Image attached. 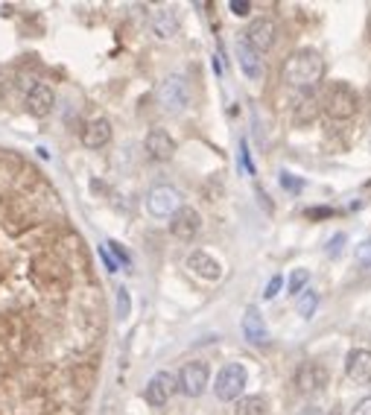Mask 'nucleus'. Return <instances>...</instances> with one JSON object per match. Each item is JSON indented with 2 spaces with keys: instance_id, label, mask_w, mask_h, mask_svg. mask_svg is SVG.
I'll return each mask as SVG.
<instances>
[{
  "instance_id": "obj_30",
  "label": "nucleus",
  "mask_w": 371,
  "mask_h": 415,
  "mask_svg": "<svg viewBox=\"0 0 371 415\" xmlns=\"http://www.w3.org/2000/svg\"><path fill=\"white\" fill-rule=\"evenodd\" d=\"M281 184H284L287 190H301V182H299V179L292 182V179H289V173H281Z\"/></svg>"
},
{
  "instance_id": "obj_32",
  "label": "nucleus",
  "mask_w": 371,
  "mask_h": 415,
  "mask_svg": "<svg viewBox=\"0 0 371 415\" xmlns=\"http://www.w3.org/2000/svg\"><path fill=\"white\" fill-rule=\"evenodd\" d=\"M243 164L249 167V176H255V164H252V155H249V150H245V143H243Z\"/></svg>"
},
{
  "instance_id": "obj_31",
  "label": "nucleus",
  "mask_w": 371,
  "mask_h": 415,
  "mask_svg": "<svg viewBox=\"0 0 371 415\" xmlns=\"http://www.w3.org/2000/svg\"><path fill=\"white\" fill-rule=\"evenodd\" d=\"M100 258H103V263L109 266V272H117V260H114V258H111L106 249H100Z\"/></svg>"
},
{
  "instance_id": "obj_28",
  "label": "nucleus",
  "mask_w": 371,
  "mask_h": 415,
  "mask_svg": "<svg viewBox=\"0 0 371 415\" xmlns=\"http://www.w3.org/2000/svg\"><path fill=\"white\" fill-rule=\"evenodd\" d=\"M228 9H231L234 15H240V18H245V15L252 12V4H245V0H231Z\"/></svg>"
},
{
  "instance_id": "obj_14",
  "label": "nucleus",
  "mask_w": 371,
  "mask_h": 415,
  "mask_svg": "<svg viewBox=\"0 0 371 415\" xmlns=\"http://www.w3.org/2000/svg\"><path fill=\"white\" fill-rule=\"evenodd\" d=\"M53 106H56L53 88L44 85V82H35V85L30 88V94H27V111H30L33 117H47V114L53 111Z\"/></svg>"
},
{
  "instance_id": "obj_12",
  "label": "nucleus",
  "mask_w": 371,
  "mask_h": 415,
  "mask_svg": "<svg viewBox=\"0 0 371 415\" xmlns=\"http://www.w3.org/2000/svg\"><path fill=\"white\" fill-rule=\"evenodd\" d=\"M143 146L155 161H170L176 155V140H172V135L167 129H150L143 138Z\"/></svg>"
},
{
  "instance_id": "obj_17",
  "label": "nucleus",
  "mask_w": 371,
  "mask_h": 415,
  "mask_svg": "<svg viewBox=\"0 0 371 415\" xmlns=\"http://www.w3.org/2000/svg\"><path fill=\"white\" fill-rule=\"evenodd\" d=\"M111 140V123L106 117H96L88 123L85 135H82V143L88 146V150H103V146Z\"/></svg>"
},
{
  "instance_id": "obj_9",
  "label": "nucleus",
  "mask_w": 371,
  "mask_h": 415,
  "mask_svg": "<svg viewBox=\"0 0 371 415\" xmlns=\"http://www.w3.org/2000/svg\"><path fill=\"white\" fill-rule=\"evenodd\" d=\"M176 392H179V380L172 377L170 372H158V375L150 377V383H146L143 398H146V404H150V406H167L170 398Z\"/></svg>"
},
{
  "instance_id": "obj_6",
  "label": "nucleus",
  "mask_w": 371,
  "mask_h": 415,
  "mask_svg": "<svg viewBox=\"0 0 371 415\" xmlns=\"http://www.w3.org/2000/svg\"><path fill=\"white\" fill-rule=\"evenodd\" d=\"M182 208V193L170 184H158L150 190V197H146V211H150L155 219H170Z\"/></svg>"
},
{
  "instance_id": "obj_1",
  "label": "nucleus",
  "mask_w": 371,
  "mask_h": 415,
  "mask_svg": "<svg viewBox=\"0 0 371 415\" xmlns=\"http://www.w3.org/2000/svg\"><path fill=\"white\" fill-rule=\"evenodd\" d=\"M321 73H325V62H321L319 50H313V47H301V50L289 53L281 67L284 82L295 91H313L321 79Z\"/></svg>"
},
{
  "instance_id": "obj_29",
  "label": "nucleus",
  "mask_w": 371,
  "mask_h": 415,
  "mask_svg": "<svg viewBox=\"0 0 371 415\" xmlns=\"http://www.w3.org/2000/svg\"><path fill=\"white\" fill-rule=\"evenodd\" d=\"M351 415H371V395L362 398V401H357L354 409H351Z\"/></svg>"
},
{
  "instance_id": "obj_7",
  "label": "nucleus",
  "mask_w": 371,
  "mask_h": 415,
  "mask_svg": "<svg viewBox=\"0 0 371 415\" xmlns=\"http://www.w3.org/2000/svg\"><path fill=\"white\" fill-rule=\"evenodd\" d=\"M243 38L249 41V47H255L258 53H266L278 41V23L272 21V18H255L249 23V30L243 33Z\"/></svg>"
},
{
  "instance_id": "obj_5",
  "label": "nucleus",
  "mask_w": 371,
  "mask_h": 415,
  "mask_svg": "<svg viewBox=\"0 0 371 415\" xmlns=\"http://www.w3.org/2000/svg\"><path fill=\"white\" fill-rule=\"evenodd\" d=\"M208 377H211V369H208V363L202 360H190L182 365V372H179V389L187 395V398H199L205 389H208Z\"/></svg>"
},
{
  "instance_id": "obj_4",
  "label": "nucleus",
  "mask_w": 371,
  "mask_h": 415,
  "mask_svg": "<svg viewBox=\"0 0 371 415\" xmlns=\"http://www.w3.org/2000/svg\"><path fill=\"white\" fill-rule=\"evenodd\" d=\"M158 103L164 106V111H184L187 103H190V88H187V79L182 73H170V77L161 82L158 88Z\"/></svg>"
},
{
  "instance_id": "obj_33",
  "label": "nucleus",
  "mask_w": 371,
  "mask_h": 415,
  "mask_svg": "<svg viewBox=\"0 0 371 415\" xmlns=\"http://www.w3.org/2000/svg\"><path fill=\"white\" fill-rule=\"evenodd\" d=\"M299 415H325V412H321L319 406H304V409H301Z\"/></svg>"
},
{
  "instance_id": "obj_35",
  "label": "nucleus",
  "mask_w": 371,
  "mask_h": 415,
  "mask_svg": "<svg viewBox=\"0 0 371 415\" xmlns=\"http://www.w3.org/2000/svg\"><path fill=\"white\" fill-rule=\"evenodd\" d=\"M368 41H371V18H368Z\"/></svg>"
},
{
  "instance_id": "obj_2",
  "label": "nucleus",
  "mask_w": 371,
  "mask_h": 415,
  "mask_svg": "<svg viewBox=\"0 0 371 415\" xmlns=\"http://www.w3.org/2000/svg\"><path fill=\"white\" fill-rule=\"evenodd\" d=\"M360 96L354 91V85L348 82H331L321 91V111H325L331 120H348L357 114Z\"/></svg>"
},
{
  "instance_id": "obj_13",
  "label": "nucleus",
  "mask_w": 371,
  "mask_h": 415,
  "mask_svg": "<svg viewBox=\"0 0 371 415\" xmlns=\"http://www.w3.org/2000/svg\"><path fill=\"white\" fill-rule=\"evenodd\" d=\"M187 270H190L193 275L205 278V281H219V278H222V263H219L211 252H202V249L190 252V258H187Z\"/></svg>"
},
{
  "instance_id": "obj_10",
  "label": "nucleus",
  "mask_w": 371,
  "mask_h": 415,
  "mask_svg": "<svg viewBox=\"0 0 371 415\" xmlns=\"http://www.w3.org/2000/svg\"><path fill=\"white\" fill-rule=\"evenodd\" d=\"M331 375L325 365H319V363H301L299 365V372H295V389H299L301 395H316L321 392V389L328 386Z\"/></svg>"
},
{
  "instance_id": "obj_15",
  "label": "nucleus",
  "mask_w": 371,
  "mask_h": 415,
  "mask_svg": "<svg viewBox=\"0 0 371 415\" xmlns=\"http://www.w3.org/2000/svg\"><path fill=\"white\" fill-rule=\"evenodd\" d=\"M234 53H237L240 70L245 73V77H249V79H260L263 77V59H260V53L255 50V47H249V41L240 38L237 47H234Z\"/></svg>"
},
{
  "instance_id": "obj_24",
  "label": "nucleus",
  "mask_w": 371,
  "mask_h": 415,
  "mask_svg": "<svg viewBox=\"0 0 371 415\" xmlns=\"http://www.w3.org/2000/svg\"><path fill=\"white\" fill-rule=\"evenodd\" d=\"M354 255H357V263H360V266H371V237H365V240L360 243Z\"/></svg>"
},
{
  "instance_id": "obj_19",
  "label": "nucleus",
  "mask_w": 371,
  "mask_h": 415,
  "mask_svg": "<svg viewBox=\"0 0 371 415\" xmlns=\"http://www.w3.org/2000/svg\"><path fill=\"white\" fill-rule=\"evenodd\" d=\"M295 94H299V106H295V120H299V123H310V120L316 117V111H319L316 94H313V91H295Z\"/></svg>"
},
{
  "instance_id": "obj_27",
  "label": "nucleus",
  "mask_w": 371,
  "mask_h": 415,
  "mask_svg": "<svg viewBox=\"0 0 371 415\" xmlns=\"http://www.w3.org/2000/svg\"><path fill=\"white\" fill-rule=\"evenodd\" d=\"M106 246H109V249H111V252L117 255V260H120L123 266H132V258H129V252H126V249H123V246H120V243H117V240H109V243H106Z\"/></svg>"
},
{
  "instance_id": "obj_8",
  "label": "nucleus",
  "mask_w": 371,
  "mask_h": 415,
  "mask_svg": "<svg viewBox=\"0 0 371 415\" xmlns=\"http://www.w3.org/2000/svg\"><path fill=\"white\" fill-rule=\"evenodd\" d=\"M199 231H202V216H199V211H196V208L182 205L176 214L170 216V234L176 240L190 243V240H196V234H199Z\"/></svg>"
},
{
  "instance_id": "obj_22",
  "label": "nucleus",
  "mask_w": 371,
  "mask_h": 415,
  "mask_svg": "<svg viewBox=\"0 0 371 415\" xmlns=\"http://www.w3.org/2000/svg\"><path fill=\"white\" fill-rule=\"evenodd\" d=\"M307 284H310V270H295L292 275H289V292L295 299L301 296V292L307 289Z\"/></svg>"
},
{
  "instance_id": "obj_21",
  "label": "nucleus",
  "mask_w": 371,
  "mask_h": 415,
  "mask_svg": "<svg viewBox=\"0 0 371 415\" xmlns=\"http://www.w3.org/2000/svg\"><path fill=\"white\" fill-rule=\"evenodd\" d=\"M295 307H299V316H301V319H313V313H316V307H319V292L304 289L301 296L295 299Z\"/></svg>"
},
{
  "instance_id": "obj_11",
  "label": "nucleus",
  "mask_w": 371,
  "mask_h": 415,
  "mask_svg": "<svg viewBox=\"0 0 371 415\" xmlns=\"http://www.w3.org/2000/svg\"><path fill=\"white\" fill-rule=\"evenodd\" d=\"M243 336H245V343L249 345H266L269 343V328H266V322H263V316H260V310L258 307H249L243 313Z\"/></svg>"
},
{
  "instance_id": "obj_20",
  "label": "nucleus",
  "mask_w": 371,
  "mask_h": 415,
  "mask_svg": "<svg viewBox=\"0 0 371 415\" xmlns=\"http://www.w3.org/2000/svg\"><path fill=\"white\" fill-rule=\"evenodd\" d=\"M234 415H269V401L263 395H249L234 404Z\"/></svg>"
},
{
  "instance_id": "obj_18",
  "label": "nucleus",
  "mask_w": 371,
  "mask_h": 415,
  "mask_svg": "<svg viewBox=\"0 0 371 415\" xmlns=\"http://www.w3.org/2000/svg\"><path fill=\"white\" fill-rule=\"evenodd\" d=\"M150 23H153V33L158 38H172V35L179 33V18H176V12H172L170 6L155 9L153 18H150Z\"/></svg>"
},
{
  "instance_id": "obj_3",
  "label": "nucleus",
  "mask_w": 371,
  "mask_h": 415,
  "mask_svg": "<svg viewBox=\"0 0 371 415\" xmlns=\"http://www.w3.org/2000/svg\"><path fill=\"white\" fill-rule=\"evenodd\" d=\"M243 389H245V369H243V365L240 363L222 365L216 380H214V395L219 401H240Z\"/></svg>"
},
{
  "instance_id": "obj_34",
  "label": "nucleus",
  "mask_w": 371,
  "mask_h": 415,
  "mask_svg": "<svg viewBox=\"0 0 371 415\" xmlns=\"http://www.w3.org/2000/svg\"><path fill=\"white\" fill-rule=\"evenodd\" d=\"M331 211L328 208H321V211H307V216H328Z\"/></svg>"
},
{
  "instance_id": "obj_26",
  "label": "nucleus",
  "mask_w": 371,
  "mask_h": 415,
  "mask_svg": "<svg viewBox=\"0 0 371 415\" xmlns=\"http://www.w3.org/2000/svg\"><path fill=\"white\" fill-rule=\"evenodd\" d=\"M345 243H348V237H345V234H333V237L328 240V249H325V255H328V258H336V255L342 252Z\"/></svg>"
},
{
  "instance_id": "obj_16",
  "label": "nucleus",
  "mask_w": 371,
  "mask_h": 415,
  "mask_svg": "<svg viewBox=\"0 0 371 415\" xmlns=\"http://www.w3.org/2000/svg\"><path fill=\"white\" fill-rule=\"evenodd\" d=\"M345 372L354 383H371V351L365 348H354L348 354V363H345Z\"/></svg>"
},
{
  "instance_id": "obj_36",
  "label": "nucleus",
  "mask_w": 371,
  "mask_h": 415,
  "mask_svg": "<svg viewBox=\"0 0 371 415\" xmlns=\"http://www.w3.org/2000/svg\"><path fill=\"white\" fill-rule=\"evenodd\" d=\"M328 415H342V412H328Z\"/></svg>"
},
{
  "instance_id": "obj_25",
  "label": "nucleus",
  "mask_w": 371,
  "mask_h": 415,
  "mask_svg": "<svg viewBox=\"0 0 371 415\" xmlns=\"http://www.w3.org/2000/svg\"><path fill=\"white\" fill-rule=\"evenodd\" d=\"M281 287H284V278H281V275H272L269 284H266V289H263V299L272 301V299H275L278 292H281Z\"/></svg>"
},
{
  "instance_id": "obj_23",
  "label": "nucleus",
  "mask_w": 371,
  "mask_h": 415,
  "mask_svg": "<svg viewBox=\"0 0 371 415\" xmlns=\"http://www.w3.org/2000/svg\"><path fill=\"white\" fill-rule=\"evenodd\" d=\"M132 310V301H129V289L126 287H117V316L120 319H126Z\"/></svg>"
}]
</instances>
